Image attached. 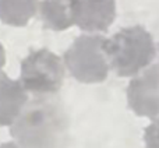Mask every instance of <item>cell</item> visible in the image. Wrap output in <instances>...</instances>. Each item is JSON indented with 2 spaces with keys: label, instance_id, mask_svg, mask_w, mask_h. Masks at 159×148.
Wrapping results in <instances>:
<instances>
[{
  "label": "cell",
  "instance_id": "30bf717a",
  "mask_svg": "<svg viewBox=\"0 0 159 148\" xmlns=\"http://www.w3.org/2000/svg\"><path fill=\"white\" fill-rule=\"evenodd\" d=\"M145 148H159V118H157L148 127L144 134Z\"/></svg>",
  "mask_w": 159,
  "mask_h": 148
},
{
  "label": "cell",
  "instance_id": "8992f818",
  "mask_svg": "<svg viewBox=\"0 0 159 148\" xmlns=\"http://www.w3.org/2000/svg\"><path fill=\"white\" fill-rule=\"evenodd\" d=\"M116 18V0H75V24L87 32H103Z\"/></svg>",
  "mask_w": 159,
  "mask_h": 148
},
{
  "label": "cell",
  "instance_id": "ba28073f",
  "mask_svg": "<svg viewBox=\"0 0 159 148\" xmlns=\"http://www.w3.org/2000/svg\"><path fill=\"white\" fill-rule=\"evenodd\" d=\"M39 11L49 30L64 31L75 24V0H42Z\"/></svg>",
  "mask_w": 159,
  "mask_h": 148
},
{
  "label": "cell",
  "instance_id": "52a82bcc",
  "mask_svg": "<svg viewBox=\"0 0 159 148\" xmlns=\"http://www.w3.org/2000/svg\"><path fill=\"white\" fill-rule=\"evenodd\" d=\"M28 101L27 90L20 81L0 74V126H10L18 119Z\"/></svg>",
  "mask_w": 159,
  "mask_h": 148
},
{
  "label": "cell",
  "instance_id": "7a4b0ae2",
  "mask_svg": "<svg viewBox=\"0 0 159 148\" xmlns=\"http://www.w3.org/2000/svg\"><path fill=\"white\" fill-rule=\"evenodd\" d=\"M107 60L116 74L131 77L155 59L157 49L151 34L141 25L123 28L105 44Z\"/></svg>",
  "mask_w": 159,
  "mask_h": 148
},
{
  "label": "cell",
  "instance_id": "8fae6325",
  "mask_svg": "<svg viewBox=\"0 0 159 148\" xmlns=\"http://www.w3.org/2000/svg\"><path fill=\"white\" fill-rule=\"evenodd\" d=\"M4 64H6V52H4L3 45L0 44V74H2V69Z\"/></svg>",
  "mask_w": 159,
  "mask_h": 148
},
{
  "label": "cell",
  "instance_id": "5b68a950",
  "mask_svg": "<svg viewBox=\"0 0 159 148\" xmlns=\"http://www.w3.org/2000/svg\"><path fill=\"white\" fill-rule=\"evenodd\" d=\"M127 101L135 115L159 118V64L151 66L130 81Z\"/></svg>",
  "mask_w": 159,
  "mask_h": 148
},
{
  "label": "cell",
  "instance_id": "6da1fadb",
  "mask_svg": "<svg viewBox=\"0 0 159 148\" xmlns=\"http://www.w3.org/2000/svg\"><path fill=\"white\" fill-rule=\"evenodd\" d=\"M21 148H67L69 118L63 105L52 98H36L11 124Z\"/></svg>",
  "mask_w": 159,
  "mask_h": 148
},
{
  "label": "cell",
  "instance_id": "9c48e42d",
  "mask_svg": "<svg viewBox=\"0 0 159 148\" xmlns=\"http://www.w3.org/2000/svg\"><path fill=\"white\" fill-rule=\"evenodd\" d=\"M38 10V0H0V20L7 25L24 27Z\"/></svg>",
  "mask_w": 159,
  "mask_h": 148
},
{
  "label": "cell",
  "instance_id": "277c9868",
  "mask_svg": "<svg viewBox=\"0 0 159 148\" xmlns=\"http://www.w3.org/2000/svg\"><path fill=\"white\" fill-rule=\"evenodd\" d=\"M64 66L49 49L31 52L21 62V84L34 94H53L63 85Z\"/></svg>",
  "mask_w": 159,
  "mask_h": 148
},
{
  "label": "cell",
  "instance_id": "3957f363",
  "mask_svg": "<svg viewBox=\"0 0 159 148\" xmlns=\"http://www.w3.org/2000/svg\"><path fill=\"white\" fill-rule=\"evenodd\" d=\"M106 38L101 35H80L64 53V63L80 82L93 84L106 80L109 60L105 52Z\"/></svg>",
  "mask_w": 159,
  "mask_h": 148
},
{
  "label": "cell",
  "instance_id": "7c38bea8",
  "mask_svg": "<svg viewBox=\"0 0 159 148\" xmlns=\"http://www.w3.org/2000/svg\"><path fill=\"white\" fill-rule=\"evenodd\" d=\"M0 148H21V147L16 143H3L2 146H0Z\"/></svg>",
  "mask_w": 159,
  "mask_h": 148
}]
</instances>
